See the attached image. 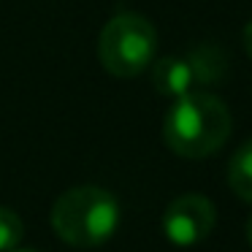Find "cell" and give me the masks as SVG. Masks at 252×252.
I'll return each mask as SVG.
<instances>
[{"label":"cell","instance_id":"6da1fadb","mask_svg":"<svg viewBox=\"0 0 252 252\" xmlns=\"http://www.w3.org/2000/svg\"><path fill=\"white\" fill-rule=\"evenodd\" d=\"M230 111L212 93H187L174 100L163 120V138L179 158H209L230 136Z\"/></svg>","mask_w":252,"mask_h":252},{"label":"cell","instance_id":"7a4b0ae2","mask_svg":"<svg viewBox=\"0 0 252 252\" xmlns=\"http://www.w3.org/2000/svg\"><path fill=\"white\" fill-rule=\"evenodd\" d=\"M120 225V203L109 190L79 185L65 190L52 206V228L65 244L90 250L114 236Z\"/></svg>","mask_w":252,"mask_h":252},{"label":"cell","instance_id":"3957f363","mask_svg":"<svg viewBox=\"0 0 252 252\" xmlns=\"http://www.w3.org/2000/svg\"><path fill=\"white\" fill-rule=\"evenodd\" d=\"M158 52V30L136 11H120L103 25L98 38V60L106 73L133 79L147 71Z\"/></svg>","mask_w":252,"mask_h":252},{"label":"cell","instance_id":"277c9868","mask_svg":"<svg viewBox=\"0 0 252 252\" xmlns=\"http://www.w3.org/2000/svg\"><path fill=\"white\" fill-rule=\"evenodd\" d=\"M214 222H217L214 203L203 195L187 192L168 203L163 214V233L176 247H192L212 233Z\"/></svg>","mask_w":252,"mask_h":252},{"label":"cell","instance_id":"5b68a950","mask_svg":"<svg viewBox=\"0 0 252 252\" xmlns=\"http://www.w3.org/2000/svg\"><path fill=\"white\" fill-rule=\"evenodd\" d=\"M152 84L160 95L182 98V95L192 93L195 79H192V71L185 57H160L152 65Z\"/></svg>","mask_w":252,"mask_h":252},{"label":"cell","instance_id":"8992f818","mask_svg":"<svg viewBox=\"0 0 252 252\" xmlns=\"http://www.w3.org/2000/svg\"><path fill=\"white\" fill-rule=\"evenodd\" d=\"M187 65L192 71L195 84H217L222 82L228 60H225V52L217 44H198L195 49H190V55L185 57Z\"/></svg>","mask_w":252,"mask_h":252},{"label":"cell","instance_id":"52a82bcc","mask_svg":"<svg viewBox=\"0 0 252 252\" xmlns=\"http://www.w3.org/2000/svg\"><path fill=\"white\" fill-rule=\"evenodd\" d=\"M228 185L241 201L252 203V138L244 141L228 165Z\"/></svg>","mask_w":252,"mask_h":252},{"label":"cell","instance_id":"ba28073f","mask_svg":"<svg viewBox=\"0 0 252 252\" xmlns=\"http://www.w3.org/2000/svg\"><path fill=\"white\" fill-rule=\"evenodd\" d=\"M25 236V225L19 214L8 206H0V252L17 250V244Z\"/></svg>","mask_w":252,"mask_h":252},{"label":"cell","instance_id":"9c48e42d","mask_svg":"<svg viewBox=\"0 0 252 252\" xmlns=\"http://www.w3.org/2000/svg\"><path fill=\"white\" fill-rule=\"evenodd\" d=\"M244 49H247V55L252 57V19L247 22V28H244Z\"/></svg>","mask_w":252,"mask_h":252},{"label":"cell","instance_id":"30bf717a","mask_svg":"<svg viewBox=\"0 0 252 252\" xmlns=\"http://www.w3.org/2000/svg\"><path fill=\"white\" fill-rule=\"evenodd\" d=\"M247 241H250V247H252V214H250V220H247Z\"/></svg>","mask_w":252,"mask_h":252},{"label":"cell","instance_id":"8fae6325","mask_svg":"<svg viewBox=\"0 0 252 252\" xmlns=\"http://www.w3.org/2000/svg\"><path fill=\"white\" fill-rule=\"evenodd\" d=\"M11 252H35V250H11Z\"/></svg>","mask_w":252,"mask_h":252}]
</instances>
